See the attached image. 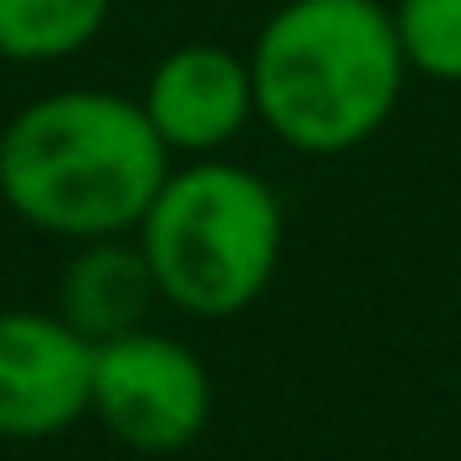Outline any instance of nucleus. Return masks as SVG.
Returning <instances> with one entry per match:
<instances>
[{"label": "nucleus", "instance_id": "obj_6", "mask_svg": "<svg viewBox=\"0 0 461 461\" xmlns=\"http://www.w3.org/2000/svg\"><path fill=\"white\" fill-rule=\"evenodd\" d=\"M136 104L168 158H222V147H234L256 120L250 55L222 44H179L152 66Z\"/></svg>", "mask_w": 461, "mask_h": 461}, {"label": "nucleus", "instance_id": "obj_5", "mask_svg": "<svg viewBox=\"0 0 461 461\" xmlns=\"http://www.w3.org/2000/svg\"><path fill=\"white\" fill-rule=\"evenodd\" d=\"M93 342L44 310H0V439H50L87 418Z\"/></svg>", "mask_w": 461, "mask_h": 461}, {"label": "nucleus", "instance_id": "obj_2", "mask_svg": "<svg viewBox=\"0 0 461 461\" xmlns=\"http://www.w3.org/2000/svg\"><path fill=\"white\" fill-rule=\"evenodd\" d=\"M261 125L304 158H337L380 136L402 104L407 55L391 6L288 0L250 50Z\"/></svg>", "mask_w": 461, "mask_h": 461}, {"label": "nucleus", "instance_id": "obj_8", "mask_svg": "<svg viewBox=\"0 0 461 461\" xmlns=\"http://www.w3.org/2000/svg\"><path fill=\"white\" fill-rule=\"evenodd\" d=\"M114 0H0V55L17 66H50L87 50Z\"/></svg>", "mask_w": 461, "mask_h": 461}, {"label": "nucleus", "instance_id": "obj_10", "mask_svg": "<svg viewBox=\"0 0 461 461\" xmlns=\"http://www.w3.org/2000/svg\"><path fill=\"white\" fill-rule=\"evenodd\" d=\"M369 6H385V0H369Z\"/></svg>", "mask_w": 461, "mask_h": 461}, {"label": "nucleus", "instance_id": "obj_9", "mask_svg": "<svg viewBox=\"0 0 461 461\" xmlns=\"http://www.w3.org/2000/svg\"><path fill=\"white\" fill-rule=\"evenodd\" d=\"M391 28L402 39L407 71L461 82V0H396Z\"/></svg>", "mask_w": 461, "mask_h": 461}, {"label": "nucleus", "instance_id": "obj_7", "mask_svg": "<svg viewBox=\"0 0 461 461\" xmlns=\"http://www.w3.org/2000/svg\"><path fill=\"white\" fill-rule=\"evenodd\" d=\"M152 304H163L158 277L136 245V234L120 240H87L60 272V304L55 315L82 331L87 342H109L125 331H141L152 321Z\"/></svg>", "mask_w": 461, "mask_h": 461}, {"label": "nucleus", "instance_id": "obj_3", "mask_svg": "<svg viewBox=\"0 0 461 461\" xmlns=\"http://www.w3.org/2000/svg\"><path fill=\"white\" fill-rule=\"evenodd\" d=\"M136 245L158 277L163 304L195 321L245 315L283 261V201L277 190L228 158H190L168 168Z\"/></svg>", "mask_w": 461, "mask_h": 461}, {"label": "nucleus", "instance_id": "obj_1", "mask_svg": "<svg viewBox=\"0 0 461 461\" xmlns=\"http://www.w3.org/2000/svg\"><path fill=\"white\" fill-rule=\"evenodd\" d=\"M174 158L125 93L71 87L0 131V206L71 245L136 234Z\"/></svg>", "mask_w": 461, "mask_h": 461}, {"label": "nucleus", "instance_id": "obj_4", "mask_svg": "<svg viewBox=\"0 0 461 461\" xmlns=\"http://www.w3.org/2000/svg\"><path fill=\"white\" fill-rule=\"evenodd\" d=\"M212 402V375L185 342L152 326L93 342L87 418H98L114 445L136 456H179L206 434Z\"/></svg>", "mask_w": 461, "mask_h": 461}]
</instances>
